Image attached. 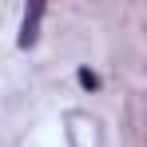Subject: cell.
<instances>
[{
  "mask_svg": "<svg viewBox=\"0 0 147 147\" xmlns=\"http://www.w3.org/2000/svg\"><path fill=\"white\" fill-rule=\"evenodd\" d=\"M40 20H44V4H32L24 16V28H20V48H32L36 44V28H40Z\"/></svg>",
  "mask_w": 147,
  "mask_h": 147,
  "instance_id": "obj_1",
  "label": "cell"
},
{
  "mask_svg": "<svg viewBox=\"0 0 147 147\" xmlns=\"http://www.w3.org/2000/svg\"><path fill=\"white\" fill-rule=\"evenodd\" d=\"M80 84H84V88H96L99 80H96V76H92V72H80Z\"/></svg>",
  "mask_w": 147,
  "mask_h": 147,
  "instance_id": "obj_2",
  "label": "cell"
}]
</instances>
